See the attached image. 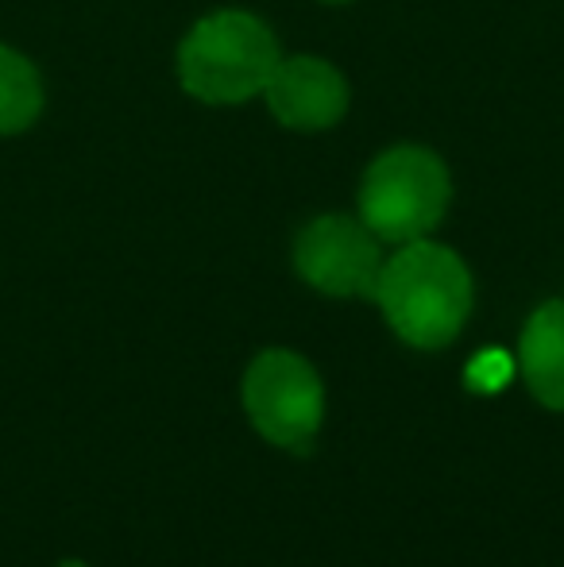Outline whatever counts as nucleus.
<instances>
[{"mask_svg":"<svg viewBox=\"0 0 564 567\" xmlns=\"http://www.w3.org/2000/svg\"><path fill=\"white\" fill-rule=\"evenodd\" d=\"M506 379H511V359H506L503 351H483V355L468 367V382H472L480 394H495Z\"/></svg>","mask_w":564,"mask_h":567,"instance_id":"obj_9","label":"nucleus"},{"mask_svg":"<svg viewBox=\"0 0 564 567\" xmlns=\"http://www.w3.org/2000/svg\"><path fill=\"white\" fill-rule=\"evenodd\" d=\"M43 78L35 62L0 43V135H20L43 113Z\"/></svg>","mask_w":564,"mask_h":567,"instance_id":"obj_8","label":"nucleus"},{"mask_svg":"<svg viewBox=\"0 0 564 567\" xmlns=\"http://www.w3.org/2000/svg\"><path fill=\"white\" fill-rule=\"evenodd\" d=\"M244 413L275 449L309 452L325 417L321 374L298 351L271 348L244 371Z\"/></svg>","mask_w":564,"mask_h":567,"instance_id":"obj_4","label":"nucleus"},{"mask_svg":"<svg viewBox=\"0 0 564 567\" xmlns=\"http://www.w3.org/2000/svg\"><path fill=\"white\" fill-rule=\"evenodd\" d=\"M59 567H90V564H82V560H66V564H59Z\"/></svg>","mask_w":564,"mask_h":567,"instance_id":"obj_10","label":"nucleus"},{"mask_svg":"<svg viewBox=\"0 0 564 567\" xmlns=\"http://www.w3.org/2000/svg\"><path fill=\"white\" fill-rule=\"evenodd\" d=\"M376 301L394 337L410 348L437 351L460 337L472 313V270L452 247L433 239L399 244V251L383 259Z\"/></svg>","mask_w":564,"mask_h":567,"instance_id":"obj_1","label":"nucleus"},{"mask_svg":"<svg viewBox=\"0 0 564 567\" xmlns=\"http://www.w3.org/2000/svg\"><path fill=\"white\" fill-rule=\"evenodd\" d=\"M383 239L363 220L325 213L309 220L294 239V267L301 282L329 298H376L379 270H383Z\"/></svg>","mask_w":564,"mask_h":567,"instance_id":"obj_5","label":"nucleus"},{"mask_svg":"<svg viewBox=\"0 0 564 567\" xmlns=\"http://www.w3.org/2000/svg\"><path fill=\"white\" fill-rule=\"evenodd\" d=\"M283 51L275 31L244 8L209 12L178 43V82L202 105L264 97Z\"/></svg>","mask_w":564,"mask_h":567,"instance_id":"obj_2","label":"nucleus"},{"mask_svg":"<svg viewBox=\"0 0 564 567\" xmlns=\"http://www.w3.org/2000/svg\"><path fill=\"white\" fill-rule=\"evenodd\" d=\"M264 101L271 116L290 132H329L348 113V82L329 59L294 54V59H279Z\"/></svg>","mask_w":564,"mask_h":567,"instance_id":"obj_6","label":"nucleus"},{"mask_svg":"<svg viewBox=\"0 0 564 567\" xmlns=\"http://www.w3.org/2000/svg\"><path fill=\"white\" fill-rule=\"evenodd\" d=\"M452 202L449 166L437 151L402 143L376 158L360 182V220L383 244H414L444 220Z\"/></svg>","mask_w":564,"mask_h":567,"instance_id":"obj_3","label":"nucleus"},{"mask_svg":"<svg viewBox=\"0 0 564 567\" xmlns=\"http://www.w3.org/2000/svg\"><path fill=\"white\" fill-rule=\"evenodd\" d=\"M321 4H348V0H321Z\"/></svg>","mask_w":564,"mask_h":567,"instance_id":"obj_11","label":"nucleus"},{"mask_svg":"<svg viewBox=\"0 0 564 567\" xmlns=\"http://www.w3.org/2000/svg\"><path fill=\"white\" fill-rule=\"evenodd\" d=\"M519 371L537 402L564 410V301H545L530 313L519 340Z\"/></svg>","mask_w":564,"mask_h":567,"instance_id":"obj_7","label":"nucleus"}]
</instances>
